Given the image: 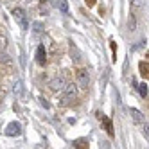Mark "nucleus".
Returning <instances> with one entry per match:
<instances>
[{"label":"nucleus","mask_w":149,"mask_h":149,"mask_svg":"<svg viewBox=\"0 0 149 149\" xmlns=\"http://www.w3.org/2000/svg\"><path fill=\"white\" fill-rule=\"evenodd\" d=\"M97 117L102 120V124H104V127H106V133H108L110 136H113V126H111V120L108 119V117H104L102 113H97Z\"/></svg>","instance_id":"nucleus-7"},{"label":"nucleus","mask_w":149,"mask_h":149,"mask_svg":"<svg viewBox=\"0 0 149 149\" xmlns=\"http://www.w3.org/2000/svg\"><path fill=\"white\" fill-rule=\"evenodd\" d=\"M131 117H133V120H135L136 124H142V122H144V117H142V113L138 111V110H135V108H131Z\"/></svg>","instance_id":"nucleus-8"},{"label":"nucleus","mask_w":149,"mask_h":149,"mask_svg":"<svg viewBox=\"0 0 149 149\" xmlns=\"http://www.w3.org/2000/svg\"><path fill=\"white\" fill-rule=\"evenodd\" d=\"M34 27H36V29H34L36 33H40V31H41V24H34Z\"/></svg>","instance_id":"nucleus-19"},{"label":"nucleus","mask_w":149,"mask_h":149,"mask_svg":"<svg viewBox=\"0 0 149 149\" xmlns=\"http://www.w3.org/2000/svg\"><path fill=\"white\" fill-rule=\"evenodd\" d=\"M7 47V36L6 34H0V52Z\"/></svg>","instance_id":"nucleus-13"},{"label":"nucleus","mask_w":149,"mask_h":149,"mask_svg":"<svg viewBox=\"0 0 149 149\" xmlns=\"http://www.w3.org/2000/svg\"><path fill=\"white\" fill-rule=\"evenodd\" d=\"M77 97V88L76 84H67L65 88H63V95H61V106H68L72 104V101Z\"/></svg>","instance_id":"nucleus-1"},{"label":"nucleus","mask_w":149,"mask_h":149,"mask_svg":"<svg viewBox=\"0 0 149 149\" xmlns=\"http://www.w3.org/2000/svg\"><path fill=\"white\" fill-rule=\"evenodd\" d=\"M41 104H43V106H45V108H49V106H50V104H49V102H47L45 99H41Z\"/></svg>","instance_id":"nucleus-20"},{"label":"nucleus","mask_w":149,"mask_h":149,"mask_svg":"<svg viewBox=\"0 0 149 149\" xmlns=\"http://www.w3.org/2000/svg\"><path fill=\"white\" fill-rule=\"evenodd\" d=\"M140 74L144 77H147V61H142L140 63Z\"/></svg>","instance_id":"nucleus-15"},{"label":"nucleus","mask_w":149,"mask_h":149,"mask_svg":"<svg viewBox=\"0 0 149 149\" xmlns=\"http://www.w3.org/2000/svg\"><path fill=\"white\" fill-rule=\"evenodd\" d=\"M0 63H6V65H9V63H11V58H9L7 54H4V52H0Z\"/></svg>","instance_id":"nucleus-14"},{"label":"nucleus","mask_w":149,"mask_h":149,"mask_svg":"<svg viewBox=\"0 0 149 149\" xmlns=\"http://www.w3.org/2000/svg\"><path fill=\"white\" fill-rule=\"evenodd\" d=\"M131 2H133V6H136V7H138V6L142 4V0H131Z\"/></svg>","instance_id":"nucleus-18"},{"label":"nucleus","mask_w":149,"mask_h":149,"mask_svg":"<svg viewBox=\"0 0 149 149\" xmlns=\"http://www.w3.org/2000/svg\"><path fill=\"white\" fill-rule=\"evenodd\" d=\"M56 7L61 13H68V2L67 0H56Z\"/></svg>","instance_id":"nucleus-9"},{"label":"nucleus","mask_w":149,"mask_h":149,"mask_svg":"<svg viewBox=\"0 0 149 149\" xmlns=\"http://www.w3.org/2000/svg\"><path fill=\"white\" fill-rule=\"evenodd\" d=\"M86 4H88V7H93L95 6V0H86Z\"/></svg>","instance_id":"nucleus-17"},{"label":"nucleus","mask_w":149,"mask_h":149,"mask_svg":"<svg viewBox=\"0 0 149 149\" xmlns=\"http://www.w3.org/2000/svg\"><path fill=\"white\" fill-rule=\"evenodd\" d=\"M88 83H90V74H88V70L86 68H79L76 72V86L86 90L88 88Z\"/></svg>","instance_id":"nucleus-2"},{"label":"nucleus","mask_w":149,"mask_h":149,"mask_svg":"<svg viewBox=\"0 0 149 149\" xmlns=\"http://www.w3.org/2000/svg\"><path fill=\"white\" fill-rule=\"evenodd\" d=\"M22 133V124L20 122H9L6 127V135L7 136H18Z\"/></svg>","instance_id":"nucleus-5"},{"label":"nucleus","mask_w":149,"mask_h":149,"mask_svg":"<svg viewBox=\"0 0 149 149\" xmlns=\"http://www.w3.org/2000/svg\"><path fill=\"white\" fill-rule=\"evenodd\" d=\"M15 93L18 95V99H24V86H22V83H16V86H15Z\"/></svg>","instance_id":"nucleus-11"},{"label":"nucleus","mask_w":149,"mask_h":149,"mask_svg":"<svg viewBox=\"0 0 149 149\" xmlns=\"http://www.w3.org/2000/svg\"><path fill=\"white\" fill-rule=\"evenodd\" d=\"M13 16H15V20H16V24L22 27L24 31H27L29 22H27V15H25L24 9H22V7H15V9H13Z\"/></svg>","instance_id":"nucleus-3"},{"label":"nucleus","mask_w":149,"mask_h":149,"mask_svg":"<svg viewBox=\"0 0 149 149\" xmlns=\"http://www.w3.org/2000/svg\"><path fill=\"white\" fill-rule=\"evenodd\" d=\"M130 29H131V31L135 29V18H133V16L130 18Z\"/></svg>","instance_id":"nucleus-16"},{"label":"nucleus","mask_w":149,"mask_h":149,"mask_svg":"<svg viewBox=\"0 0 149 149\" xmlns=\"http://www.w3.org/2000/svg\"><path fill=\"white\" fill-rule=\"evenodd\" d=\"M65 86H67V77L65 76H58V77H54V79L49 83V88L52 92H61Z\"/></svg>","instance_id":"nucleus-4"},{"label":"nucleus","mask_w":149,"mask_h":149,"mask_svg":"<svg viewBox=\"0 0 149 149\" xmlns=\"http://www.w3.org/2000/svg\"><path fill=\"white\" fill-rule=\"evenodd\" d=\"M36 61H38V65H45L47 63V50L43 45H40L36 50Z\"/></svg>","instance_id":"nucleus-6"},{"label":"nucleus","mask_w":149,"mask_h":149,"mask_svg":"<svg viewBox=\"0 0 149 149\" xmlns=\"http://www.w3.org/2000/svg\"><path fill=\"white\" fill-rule=\"evenodd\" d=\"M74 146H76V149H88V142L84 140V138H79V140L74 142Z\"/></svg>","instance_id":"nucleus-10"},{"label":"nucleus","mask_w":149,"mask_h":149,"mask_svg":"<svg viewBox=\"0 0 149 149\" xmlns=\"http://www.w3.org/2000/svg\"><path fill=\"white\" fill-rule=\"evenodd\" d=\"M136 88H138V93H140L142 97L146 99V97H147V84H146V83H140Z\"/></svg>","instance_id":"nucleus-12"}]
</instances>
